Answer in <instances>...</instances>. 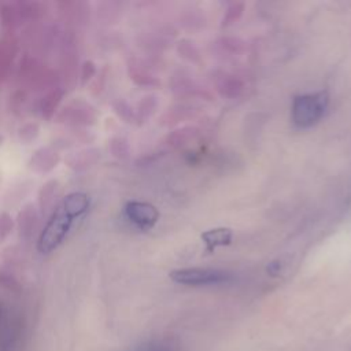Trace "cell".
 <instances>
[{
    "instance_id": "obj_1",
    "label": "cell",
    "mask_w": 351,
    "mask_h": 351,
    "mask_svg": "<svg viewBox=\"0 0 351 351\" xmlns=\"http://www.w3.org/2000/svg\"><path fill=\"white\" fill-rule=\"evenodd\" d=\"M89 208V197L84 192H70L62 197L58 207L49 215L47 225L37 240V250L49 254L58 248L69 233L74 218L84 215Z\"/></svg>"
},
{
    "instance_id": "obj_2",
    "label": "cell",
    "mask_w": 351,
    "mask_h": 351,
    "mask_svg": "<svg viewBox=\"0 0 351 351\" xmlns=\"http://www.w3.org/2000/svg\"><path fill=\"white\" fill-rule=\"evenodd\" d=\"M328 93H306L299 95L292 103V121L299 128H308L317 123L328 107Z\"/></svg>"
},
{
    "instance_id": "obj_3",
    "label": "cell",
    "mask_w": 351,
    "mask_h": 351,
    "mask_svg": "<svg viewBox=\"0 0 351 351\" xmlns=\"http://www.w3.org/2000/svg\"><path fill=\"white\" fill-rule=\"evenodd\" d=\"M96 121H97L96 108L89 101L81 97L74 99L67 104H64L60 110H58L55 115V122L73 129L93 126Z\"/></svg>"
},
{
    "instance_id": "obj_4",
    "label": "cell",
    "mask_w": 351,
    "mask_h": 351,
    "mask_svg": "<svg viewBox=\"0 0 351 351\" xmlns=\"http://www.w3.org/2000/svg\"><path fill=\"white\" fill-rule=\"evenodd\" d=\"M18 77L23 84L41 89L53 88L56 81V73L29 53H25L19 62Z\"/></svg>"
},
{
    "instance_id": "obj_5",
    "label": "cell",
    "mask_w": 351,
    "mask_h": 351,
    "mask_svg": "<svg viewBox=\"0 0 351 351\" xmlns=\"http://www.w3.org/2000/svg\"><path fill=\"white\" fill-rule=\"evenodd\" d=\"M170 278L174 282L185 284V285H211V284H222V282L230 281L232 274L221 269L188 267V269L173 270L170 273Z\"/></svg>"
},
{
    "instance_id": "obj_6",
    "label": "cell",
    "mask_w": 351,
    "mask_h": 351,
    "mask_svg": "<svg viewBox=\"0 0 351 351\" xmlns=\"http://www.w3.org/2000/svg\"><path fill=\"white\" fill-rule=\"evenodd\" d=\"M126 217L138 228L149 229L159 219V213L151 203L130 200L125 204Z\"/></svg>"
},
{
    "instance_id": "obj_7",
    "label": "cell",
    "mask_w": 351,
    "mask_h": 351,
    "mask_svg": "<svg viewBox=\"0 0 351 351\" xmlns=\"http://www.w3.org/2000/svg\"><path fill=\"white\" fill-rule=\"evenodd\" d=\"M60 162V154L53 145H43L37 148L27 162V169L37 174L52 171Z\"/></svg>"
},
{
    "instance_id": "obj_8",
    "label": "cell",
    "mask_w": 351,
    "mask_h": 351,
    "mask_svg": "<svg viewBox=\"0 0 351 351\" xmlns=\"http://www.w3.org/2000/svg\"><path fill=\"white\" fill-rule=\"evenodd\" d=\"M18 51V40L14 34L7 33L0 38V85L10 77Z\"/></svg>"
},
{
    "instance_id": "obj_9",
    "label": "cell",
    "mask_w": 351,
    "mask_h": 351,
    "mask_svg": "<svg viewBox=\"0 0 351 351\" xmlns=\"http://www.w3.org/2000/svg\"><path fill=\"white\" fill-rule=\"evenodd\" d=\"M100 160V149L96 147H86L64 156V163L73 171H85L93 167Z\"/></svg>"
},
{
    "instance_id": "obj_10",
    "label": "cell",
    "mask_w": 351,
    "mask_h": 351,
    "mask_svg": "<svg viewBox=\"0 0 351 351\" xmlns=\"http://www.w3.org/2000/svg\"><path fill=\"white\" fill-rule=\"evenodd\" d=\"M38 221H40V215L36 204L33 203L25 204L16 217V228H18L19 239L26 241L30 240L38 228Z\"/></svg>"
},
{
    "instance_id": "obj_11",
    "label": "cell",
    "mask_w": 351,
    "mask_h": 351,
    "mask_svg": "<svg viewBox=\"0 0 351 351\" xmlns=\"http://www.w3.org/2000/svg\"><path fill=\"white\" fill-rule=\"evenodd\" d=\"M62 196V184L59 180L52 178L41 185L38 191V207L41 214H48L58 207L59 197Z\"/></svg>"
},
{
    "instance_id": "obj_12",
    "label": "cell",
    "mask_w": 351,
    "mask_h": 351,
    "mask_svg": "<svg viewBox=\"0 0 351 351\" xmlns=\"http://www.w3.org/2000/svg\"><path fill=\"white\" fill-rule=\"evenodd\" d=\"M64 95H66V90L60 86H53L49 90H47L38 101V112L41 118L47 121L52 119L56 115Z\"/></svg>"
},
{
    "instance_id": "obj_13",
    "label": "cell",
    "mask_w": 351,
    "mask_h": 351,
    "mask_svg": "<svg viewBox=\"0 0 351 351\" xmlns=\"http://www.w3.org/2000/svg\"><path fill=\"white\" fill-rule=\"evenodd\" d=\"M15 5L18 8V12L21 15L22 22L23 21H38L45 16L47 14V5L41 1H15Z\"/></svg>"
},
{
    "instance_id": "obj_14",
    "label": "cell",
    "mask_w": 351,
    "mask_h": 351,
    "mask_svg": "<svg viewBox=\"0 0 351 351\" xmlns=\"http://www.w3.org/2000/svg\"><path fill=\"white\" fill-rule=\"evenodd\" d=\"M232 239H233V233H232L230 229H226V228L211 229V230H207L202 234V240L204 241L206 248L208 251H213V250H215L217 247H221V245L230 244Z\"/></svg>"
},
{
    "instance_id": "obj_15",
    "label": "cell",
    "mask_w": 351,
    "mask_h": 351,
    "mask_svg": "<svg viewBox=\"0 0 351 351\" xmlns=\"http://www.w3.org/2000/svg\"><path fill=\"white\" fill-rule=\"evenodd\" d=\"M60 14L71 21H85L86 16H89V11L86 10L85 3H80V1H59L56 3Z\"/></svg>"
},
{
    "instance_id": "obj_16",
    "label": "cell",
    "mask_w": 351,
    "mask_h": 351,
    "mask_svg": "<svg viewBox=\"0 0 351 351\" xmlns=\"http://www.w3.org/2000/svg\"><path fill=\"white\" fill-rule=\"evenodd\" d=\"M0 22H1V26L7 30V33L14 30L18 25L22 23V19L15 3H7L0 7Z\"/></svg>"
},
{
    "instance_id": "obj_17",
    "label": "cell",
    "mask_w": 351,
    "mask_h": 351,
    "mask_svg": "<svg viewBox=\"0 0 351 351\" xmlns=\"http://www.w3.org/2000/svg\"><path fill=\"white\" fill-rule=\"evenodd\" d=\"M40 125L38 122L36 121H27L25 123H22L19 128H18V140L27 145V144H32L33 141L37 140V137L40 136Z\"/></svg>"
},
{
    "instance_id": "obj_18",
    "label": "cell",
    "mask_w": 351,
    "mask_h": 351,
    "mask_svg": "<svg viewBox=\"0 0 351 351\" xmlns=\"http://www.w3.org/2000/svg\"><path fill=\"white\" fill-rule=\"evenodd\" d=\"M14 225H15V222H14L11 214L7 211H1L0 213V244L4 243L10 237V234L14 230Z\"/></svg>"
},
{
    "instance_id": "obj_19",
    "label": "cell",
    "mask_w": 351,
    "mask_h": 351,
    "mask_svg": "<svg viewBox=\"0 0 351 351\" xmlns=\"http://www.w3.org/2000/svg\"><path fill=\"white\" fill-rule=\"evenodd\" d=\"M11 100V108H12V112H15L16 115H19L22 112V110L25 108V104L27 101V93L25 89H19V90H15L12 93V96L10 97Z\"/></svg>"
},
{
    "instance_id": "obj_20",
    "label": "cell",
    "mask_w": 351,
    "mask_h": 351,
    "mask_svg": "<svg viewBox=\"0 0 351 351\" xmlns=\"http://www.w3.org/2000/svg\"><path fill=\"white\" fill-rule=\"evenodd\" d=\"M97 69H96V64L92 62V60H85L82 64H81V84L82 85H86L96 74Z\"/></svg>"
},
{
    "instance_id": "obj_21",
    "label": "cell",
    "mask_w": 351,
    "mask_h": 351,
    "mask_svg": "<svg viewBox=\"0 0 351 351\" xmlns=\"http://www.w3.org/2000/svg\"><path fill=\"white\" fill-rule=\"evenodd\" d=\"M110 145H111V154L114 155V156H122L123 155V147H125V143L121 140V138H112L111 140V143H110Z\"/></svg>"
},
{
    "instance_id": "obj_22",
    "label": "cell",
    "mask_w": 351,
    "mask_h": 351,
    "mask_svg": "<svg viewBox=\"0 0 351 351\" xmlns=\"http://www.w3.org/2000/svg\"><path fill=\"white\" fill-rule=\"evenodd\" d=\"M3 141H4V137H3V134H1V133H0V145H1V144H3Z\"/></svg>"
}]
</instances>
